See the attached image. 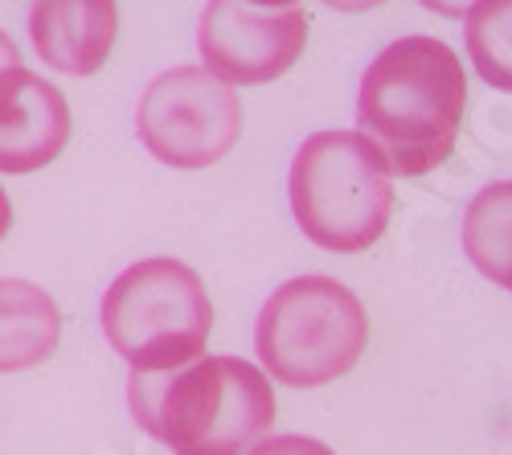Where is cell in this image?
<instances>
[{"label":"cell","mask_w":512,"mask_h":455,"mask_svg":"<svg viewBox=\"0 0 512 455\" xmlns=\"http://www.w3.org/2000/svg\"><path fill=\"white\" fill-rule=\"evenodd\" d=\"M103 333L132 374H173L193 365L213 333L201 275L181 259H140L103 296Z\"/></svg>","instance_id":"277c9868"},{"label":"cell","mask_w":512,"mask_h":455,"mask_svg":"<svg viewBox=\"0 0 512 455\" xmlns=\"http://www.w3.org/2000/svg\"><path fill=\"white\" fill-rule=\"evenodd\" d=\"M119 9L111 0H41L29 9V37L50 70L95 74L115 46Z\"/></svg>","instance_id":"9c48e42d"},{"label":"cell","mask_w":512,"mask_h":455,"mask_svg":"<svg viewBox=\"0 0 512 455\" xmlns=\"http://www.w3.org/2000/svg\"><path fill=\"white\" fill-rule=\"evenodd\" d=\"M21 66V54H17V46L9 41V33L0 29V74H9V70H17Z\"/></svg>","instance_id":"5bb4252c"},{"label":"cell","mask_w":512,"mask_h":455,"mask_svg":"<svg viewBox=\"0 0 512 455\" xmlns=\"http://www.w3.org/2000/svg\"><path fill=\"white\" fill-rule=\"evenodd\" d=\"M287 197L316 246L357 255L394 218V173L361 132H316L295 148Z\"/></svg>","instance_id":"3957f363"},{"label":"cell","mask_w":512,"mask_h":455,"mask_svg":"<svg viewBox=\"0 0 512 455\" xmlns=\"http://www.w3.org/2000/svg\"><path fill=\"white\" fill-rule=\"evenodd\" d=\"M136 423L173 455H246L275 423V390L242 357H197L173 374H132Z\"/></svg>","instance_id":"7a4b0ae2"},{"label":"cell","mask_w":512,"mask_h":455,"mask_svg":"<svg viewBox=\"0 0 512 455\" xmlns=\"http://www.w3.org/2000/svg\"><path fill=\"white\" fill-rule=\"evenodd\" d=\"M463 255L512 292V181L484 185L463 214Z\"/></svg>","instance_id":"8fae6325"},{"label":"cell","mask_w":512,"mask_h":455,"mask_svg":"<svg viewBox=\"0 0 512 455\" xmlns=\"http://www.w3.org/2000/svg\"><path fill=\"white\" fill-rule=\"evenodd\" d=\"M70 140V107L54 82L25 66L0 74V173H37Z\"/></svg>","instance_id":"ba28073f"},{"label":"cell","mask_w":512,"mask_h":455,"mask_svg":"<svg viewBox=\"0 0 512 455\" xmlns=\"http://www.w3.org/2000/svg\"><path fill=\"white\" fill-rule=\"evenodd\" d=\"M9 226H13V205H9V193L0 189V238L9 234Z\"/></svg>","instance_id":"9a60e30c"},{"label":"cell","mask_w":512,"mask_h":455,"mask_svg":"<svg viewBox=\"0 0 512 455\" xmlns=\"http://www.w3.org/2000/svg\"><path fill=\"white\" fill-rule=\"evenodd\" d=\"M62 341V308L37 283L0 279V374L41 365Z\"/></svg>","instance_id":"30bf717a"},{"label":"cell","mask_w":512,"mask_h":455,"mask_svg":"<svg viewBox=\"0 0 512 455\" xmlns=\"http://www.w3.org/2000/svg\"><path fill=\"white\" fill-rule=\"evenodd\" d=\"M308 46V13L300 5H238L213 0L197 25V50L226 87H259L300 62Z\"/></svg>","instance_id":"52a82bcc"},{"label":"cell","mask_w":512,"mask_h":455,"mask_svg":"<svg viewBox=\"0 0 512 455\" xmlns=\"http://www.w3.org/2000/svg\"><path fill=\"white\" fill-rule=\"evenodd\" d=\"M369 316L345 283L300 275L275 287L254 324V349L271 378L295 390L324 386L361 361Z\"/></svg>","instance_id":"5b68a950"},{"label":"cell","mask_w":512,"mask_h":455,"mask_svg":"<svg viewBox=\"0 0 512 455\" xmlns=\"http://www.w3.org/2000/svg\"><path fill=\"white\" fill-rule=\"evenodd\" d=\"M246 455H336V451L308 435H271L263 443H254Z\"/></svg>","instance_id":"4fadbf2b"},{"label":"cell","mask_w":512,"mask_h":455,"mask_svg":"<svg viewBox=\"0 0 512 455\" xmlns=\"http://www.w3.org/2000/svg\"><path fill=\"white\" fill-rule=\"evenodd\" d=\"M242 132V99L201 66L156 74L136 107V136L168 169H209Z\"/></svg>","instance_id":"8992f818"},{"label":"cell","mask_w":512,"mask_h":455,"mask_svg":"<svg viewBox=\"0 0 512 455\" xmlns=\"http://www.w3.org/2000/svg\"><path fill=\"white\" fill-rule=\"evenodd\" d=\"M467 107L459 54L439 37H398L381 50L357 91L361 136L398 177H422L451 156Z\"/></svg>","instance_id":"6da1fadb"},{"label":"cell","mask_w":512,"mask_h":455,"mask_svg":"<svg viewBox=\"0 0 512 455\" xmlns=\"http://www.w3.org/2000/svg\"><path fill=\"white\" fill-rule=\"evenodd\" d=\"M463 37L480 78L496 91L512 95V5L508 0H484L463 13Z\"/></svg>","instance_id":"7c38bea8"}]
</instances>
